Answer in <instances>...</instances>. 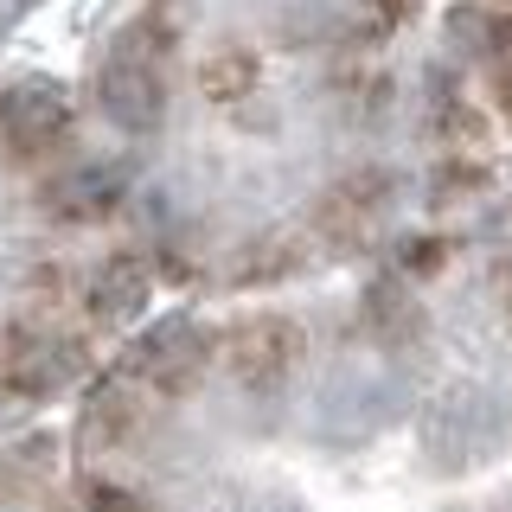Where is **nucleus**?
<instances>
[{
	"label": "nucleus",
	"mask_w": 512,
	"mask_h": 512,
	"mask_svg": "<svg viewBox=\"0 0 512 512\" xmlns=\"http://www.w3.org/2000/svg\"><path fill=\"white\" fill-rule=\"evenodd\" d=\"M167 77H173V20L154 7V13H135L103 52L96 103L128 135H154L160 116H167Z\"/></svg>",
	"instance_id": "1"
},
{
	"label": "nucleus",
	"mask_w": 512,
	"mask_h": 512,
	"mask_svg": "<svg viewBox=\"0 0 512 512\" xmlns=\"http://www.w3.org/2000/svg\"><path fill=\"white\" fill-rule=\"evenodd\" d=\"M84 372H90L84 340L45 308L13 320L7 340H0V384H7L13 397H26V404H52V397H64Z\"/></svg>",
	"instance_id": "2"
},
{
	"label": "nucleus",
	"mask_w": 512,
	"mask_h": 512,
	"mask_svg": "<svg viewBox=\"0 0 512 512\" xmlns=\"http://www.w3.org/2000/svg\"><path fill=\"white\" fill-rule=\"evenodd\" d=\"M212 359H218L212 327H205V320H192V314H167V320H154V327H141L135 340H128L122 372L141 378L160 404H167V397L199 391V378L212 372Z\"/></svg>",
	"instance_id": "3"
},
{
	"label": "nucleus",
	"mask_w": 512,
	"mask_h": 512,
	"mask_svg": "<svg viewBox=\"0 0 512 512\" xmlns=\"http://www.w3.org/2000/svg\"><path fill=\"white\" fill-rule=\"evenodd\" d=\"M218 359L244 391H282L301 372V359H308V333H301V320L263 308V314H244L224 327Z\"/></svg>",
	"instance_id": "4"
},
{
	"label": "nucleus",
	"mask_w": 512,
	"mask_h": 512,
	"mask_svg": "<svg viewBox=\"0 0 512 512\" xmlns=\"http://www.w3.org/2000/svg\"><path fill=\"white\" fill-rule=\"evenodd\" d=\"M71 90L52 77H13L0 84V154L13 160H45L71 141Z\"/></svg>",
	"instance_id": "5"
},
{
	"label": "nucleus",
	"mask_w": 512,
	"mask_h": 512,
	"mask_svg": "<svg viewBox=\"0 0 512 512\" xmlns=\"http://www.w3.org/2000/svg\"><path fill=\"white\" fill-rule=\"evenodd\" d=\"M391 173L384 167H359L346 180H333L314 199V237L327 250H365L378 237V224L391 218Z\"/></svg>",
	"instance_id": "6"
},
{
	"label": "nucleus",
	"mask_w": 512,
	"mask_h": 512,
	"mask_svg": "<svg viewBox=\"0 0 512 512\" xmlns=\"http://www.w3.org/2000/svg\"><path fill=\"white\" fill-rule=\"evenodd\" d=\"M154 404L160 397L141 378H128L122 365L103 372L84 391V410H77V448H84V455H109V448L141 442V429L154 423Z\"/></svg>",
	"instance_id": "7"
},
{
	"label": "nucleus",
	"mask_w": 512,
	"mask_h": 512,
	"mask_svg": "<svg viewBox=\"0 0 512 512\" xmlns=\"http://www.w3.org/2000/svg\"><path fill=\"white\" fill-rule=\"evenodd\" d=\"M148 295H154V263H148V256H135V250L103 256V263L84 276V288H77L90 327H128V320L148 308Z\"/></svg>",
	"instance_id": "8"
},
{
	"label": "nucleus",
	"mask_w": 512,
	"mask_h": 512,
	"mask_svg": "<svg viewBox=\"0 0 512 512\" xmlns=\"http://www.w3.org/2000/svg\"><path fill=\"white\" fill-rule=\"evenodd\" d=\"M359 327H365V340L384 346V352H404V346L423 340L429 314H423V301H416L410 276H378L372 288H365V301H359Z\"/></svg>",
	"instance_id": "9"
},
{
	"label": "nucleus",
	"mask_w": 512,
	"mask_h": 512,
	"mask_svg": "<svg viewBox=\"0 0 512 512\" xmlns=\"http://www.w3.org/2000/svg\"><path fill=\"white\" fill-rule=\"evenodd\" d=\"M45 199V212H52L58 224H96V218H109L122 205V173L116 167H71V173H58L52 186L39 192Z\"/></svg>",
	"instance_id": "10"
},
{
	"label": "nucleus",
	"mask_w": 512,
	"mask_h": 512,
	"mask_svg": "<svg viewBox=\"0 0 512 512\" xmlns=\"http://www.w3.org/2000/svg\"><path fill=\"white\" fill-rule=\"evenodd\" d=\"M256 84H263V58H256L250 45H218V52H205V64H199V90L212 96V103H244Z\"/></svg>",
	"instance_id": "11"
},
{
	"label": "nucleus",
	"mask_w": 512,
	"mask_h": 512,
	"mask_svg": "<svg viewBox=\"0 0 512 512\" xmlns=\"http://www.w3.org/2000/svg\"><path fill=\"white\" fill-rule=\"evenodd\" d=\"M295 263H301V256H295V237H250V244L231 256V269H224V276H231L237 288H263V282H282Z\"/></svg>",
	"instance_id": "12"
},
{
	"label": "nucleus",
	"mask_w": 512,
	"mask_h": 512,
	"mask_svg": "<svg viewBox=\"0 0 512 512\" xmlns=\"http://www.w3.org/2000/svg\"><path fill=\"white\" fill-rule=\"evenodd\" d=\"M448 263V237H404L397 244V276H436Z\"/></svg>",
	"instance_id": "13"
},
{
	"label": "nucleus",
	"mask_w": 512,
	"mask_h": 512,
	"mask_svg": "<svg viewBox=\"0 0 512 512\" xmlns=\"http://www.w3.org/2000/svg\"><path fill=\"white\" fill-rule=\"evenodd\" d=\"M84 512H154L135 487H116V480H90L84 487Z\"/></svg>",
	"instance_id": "14"
},
{
	"label": "nucleus",
	"mask_w": 512,
	"mask_h": 512,
	"mask_svg": "<svg viewBox=\"0 0 512 512\" xmlns=\"http://www.w3.org/2000/svg\"><path fill=\"white\" fill-rule=\"evenodd\" d=\"M493 288H500V301H506V314H512V263L500 269V276H493Z\"/></svg>",
	"instance_id": "15"
},
{
	"label": "nucleus",
	"mask_w": 512,
	"mask_h": 512,
	"mask_svg": "<svg viewBox=\"0 0 512 512\" xmlns=\"http://www.w3.org/2000/svg\"><path fill=\"white\" fill-rule=\"evenodd\" d=\"M493 7H512V0H493Z\"/></svg>",
	"instance_id": "16"
}]
</instances>
